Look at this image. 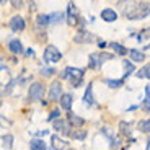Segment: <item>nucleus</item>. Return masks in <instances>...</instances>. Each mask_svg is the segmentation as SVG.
<instances>
[{
  "mask_svg": "<svg viewBox=\"0 0 150 150\" xmlns=\"http://www.w3.org/2000/svg\"><path fill=\"white\" fill-rule=\"evenodd\" d=\"M28 95H30L31 101H38V100H41L42 95H44V86H42L41 83H33V85L30 86Z\"/></svg>",
  "mask_w": 150,
  "mask_h": 150,
  "instance_id": "5",
  "label": "nucleus"
},
{
  "mask_svg": "<svg viewBox=\"0 0 150 150\" xmlns=\"http://www.w3.org/2000/svg\"><path fill=\"white\" fill-rule=\"evenodd\" d=\"M54 117H59V111H57V109H54V112H51V114H49V121H52Z\"/></svg>",
  "mask_w": 150,
  "mask_h": 150,
  "instance_id": "33",
  "label": "nucleus"
},
{
  "mask_svg": "<svg viewBox=\"0 0 150 150\" xmlns=\"http://www.w3.org/2000/svg\"><path fill=\"white\" fill-rule=\"evenodd\" d=\"M129 54H131V59L134 60V62H142V60H145V54L140 52V51L132 49V51H129Z\"/></svg>",
  "mask_w": 150,
  "mask_h": 150,
  "instance_id": "18",
  "label": "nucleus"
},
{
  "mask_svg": "<svg viewBox=\"0 0 150 150\" xmlns=\"http://www.w3.org/2000/svg\"><path fill=\"white\" fill-rule=\"evenodd\" d=\"M54 72H56L54 69H42L41 74L44 75V77H51V75H54Z\"/></svg>",
  "mask_w": 150,
  "mask_h": 150,
  "instance_id": "30",
  "label": "nucleus"
},
{
  "mask_svg": "<svg viewBox=\"0 0 150 150\" xmlns=\"http://www.w3.org/2000/svg\"><path fill=\"white\" fill-rule=\"evenodd\" d=\"M54 129H57V131H60L62 134H70V126H69V122H65V121H62V119H57V121H54Z\"/></svg>",
  "mask_w": 150,
  "mask_h": 150,
  "instance_id": "14",
  "label": "nucleus"
},
{
  "mask_svg": "<svg viewBox=\"0 0 150 150\" xmlns=\"http://www.w3.org/2000/svg\"><path fill=\"white\" fill-rule=\"evenodd\" d=\"M69 150H75V149H69Z\"/></svg>",
  "mask_w": 150,
  "mask_h": 150,
  "instance_id": "37",
  "label": "nucleus"
},
{
  "mask_svg": "<svg viewBox=\"0 0 150 150\" xmlns=\"http://www.w3.org/2000/svg\"><path fill=\"white\" fill-rule=\"evenodd\" d=\"M149 124H150L149 119H147V121H142V122H139V129H140L142 132H147V134H149V131H150V126H149Z\"/></svg>",
  "mask_w": 150,
  "mask_h": 150,
  "instance_id": "27",
  "label": "nucleus"
},
{
  "mask_svg": "<svg viewBox=\"0 0 150 150\" xmlns=\"http://www.w3.org/2000/svg\"><path fill=\"white\" fill-rule=\"evenodd\" d=\"M117 7H119V11L122 15L131 18L134 10H135V7H137V2H135V0H121L119 4H117Z\"/></svg>",
  "mask_w": 150,
  "mask_h": 150,
  "instance_id": "2",
  "label": "nucleus"
},
{
  "mask_svg": "<svg viewBox=\"0 0 150 150\" xmlns=\"http://www.w3.org/2000/svg\"><path fill=\"white\" fill-rule=\"evenodd\" d=\"M149 65H145V67L144 69H140L139 70V74H137V77H139V79H149Z\"/></svg>",
  "mask_w": 150,
  "mask_h": 150,
  "instance_id": "28",
  "label": "nucleus"
},
{
  "mask_svg": "<svg viewBox=\"0 0 150 150\" xmlns=\"http://www.w3.org/2000/svg\"><path fill=\"white\" fill-rule=\"evenodd\" d=\"M2 144H4V147L7 150H10L11 145H13V135H11V134L4 135V137H2Z\"/></svg>",
  "mask_w": 150,
  "mask_h": 150,
  "instance_id": "21",
  "label": "nucleus"
},
{
  "mask_svg": "<svg viewBox=\"0 0 150 150\" xmlns=\"http://www.w3.org/2000/svg\"><path fill=\"white\" fill-rule=\"evenodd\" d=\"M109 47L114 49V51H116V52L119 54V56H124V54H127V52H129L127 49L124 47L122 44H119V42H112V44H109Z\"/></svg>",
  "mask_w": 150,
  "mask_h": 150,
  "instance_id": "20",
  "label": "nucleus"
},
{
  "mask_svg": "<svg viewBox=\"0 0 150 150\" xmlns=\"http://www.w3.org/2000/svg\"><path fill=\"white\" fill-rule=\"evenodd\" d=\"M67 119H69V126H74V127H80L85 124V119L80 116H77L75 112L72 111H67Z\"/></svg>",
  "mask_w": 150,
  "mask_h": 150,
  "instance_id": "9",
  "label": "nucleus"
},
{
  "mask_svg": "<svg viewBox=\"0 0 150 150\" xmlns=\"http://www.w3.org/2000/svg\"><path fill=\"white\" fill-rule=\"evenodd\" d=\"M114 59V54H91L90 56V69H98L105 60Z\"/></svg>",
  "mask_w": 150,
  "mask_h": 150,
  "instance_id": "3",
  "label": "nucleus"
},
{
  "mask_svg": "<svg viewBox=\"0 0 150 150\" xmlns=\"http://www.w3.org/2000/svg\"><path fill=\"white\" fill-rule=\"evenodd\" d=\"M101 18L105 20V21H108V23H112V21L117 20V13L112 10V8H106V10L101 11Z\"/></svg>",
  "mask_w": 150,
  "mask_h": 150,
  "instance_id": "15",
  "label": "nucleus"
},
{
  "mask_svg": "<svg viewBox=\"0 0 150 150\" xmlns=\"http://www.w3.org/2000/svg\"><path fill=\"white\" fill-rule=\"evenodd\" d=\"M106 83H108L111 88H119V86H122L124 80H106Z\"/></svg>",
  "mask_w": 150,
  "mask_h": 150,
  "instance_id": "25",
  "label": "nucleus"
},
{
  "mask_svg": "<svg viewBox=\"0 0 150 150\" xmlns=\"http://www.w3.org/2000/svg\"><path fill=\"white\" fill-rule=\"evenodd\" d=\"M85 103L88 106H91L95 103V100H93V96H91V86H88L86 88V93H85Z\"/></svg>",
  "mask_w": 150,
  "mask_h": 150,
  "instance_id": "24",
  "label": "nucleus"
},
{
  "mask_svg": "<svg viewBox=\"0 0 150 150\" xmlns=\"http://www.w3.org/2000/svg\"><path fill=\"white\" fill-rule=\"evenodd\" d=\"M49 23V18L46 15H39V18H38V25H41V26H46Z\"/></svg>",
  "mask_w": 150,
  "mask_h": 150,
  "instance_id": "29",
  "label": "nucleus"
},
{
  "mask_svg": "<svg viewBox=\"0 0 150 150\" xmlns=\"http://www.w3.org/2000/svg\"><path fill=\"white\" fill-rule=\"evenodd\" d=\"M98 44H100V47H101V49H105L106 46H108V44H106V42H103V41H100V42H98Z\"/></svg>",
  "mask_w": 150,
  "mask_h": 150,
  "instance_id": "35",
  "label": "nucleus"
},
{
  "mask_svg": "<svg viewBox=\"0 0 150 150\" xmlns=\"http://www.w3.org/2000/svg\"><path fill=\"white\" fill-rule=\"evenodd\" d=\"M11 83V74L7 67H0V85L8 86Z\"/></svg>",
  "mask_w": 150,
  "mask_h": 150,
  "instance_id": "10",
  "label": "nucleus"
},
{
  "mask_svg": "<svg viewBox=\"0 0 150 150\" xmlns=\"http://www.w3.org/2000/svg\"><path fill=\"white\" fill-rule=\"evenodd\" d=\"M51 145H52V150H65L67 149V142L62 140L57 135H52L51 137Z\"/></svg>",
  "mask_w": 150,
  "mask_h": 150,
  "instance_id": "12",
  "label": "nucleus"
},
{
  "mask_svg": "<svg viewBox=\"0 0 150 150\" xmlns=\"http://www.w3.org/2000/svg\"><path fill=\"white\" fill-rule=\"evenodd\" d=\"M47 18H49V23H54V25H57V23H60L62 20H64V13L57 11V13H52V15L47 16Z\"/></svg>",
  "mask_w": 150,
  "mask_h": 150,
  "instance_id": "22",
  "label": "nucleus"
},
{
  "mask_svg": "<svg viewBox=\"0 0 150 150\" xmlns=\"http://www.w3.org/2000/svg\"><path fill=\"white\" fill-rule=\"evenodd\" d=\"M21 4H23V0H11V5H13L15 8H20Z\"/></svg>",
  "mask_w": 150,
  "mask_h": 150,
  "instance_id": "32",
  "label": "nucleus"
},
{
  "mask_svg": "<svg viewBox=\"0 0 150 150\" xmlns=\"http://www.w3.org/2000/svg\"><path fill=\"white\" fill-rule=\"evenodd\" d=\"M139 39H140V41H145V39H149V30L142 31V34L139 36Z\"/></svg>",
  "mask_w": 150,
  "mask_h": 150,
  "instance_id": "31",
  "label": "nucleus"
},
{
  "mask_svg": "<svg viewBox=\"0 0 150 150\" xmlns=\"http://www.w3.org/2000/svg\"><path fill=\"white\" fill-rule=\"evenodd\" d=\"M149 15V4H137L134 13L129 20H139V18H144V16Z\"/></svg>",
  "mask_w": 150,
  "mask_h": 150,
  "instance_id": "8",
  "label": "nucleus"
},
{
  "mask_svg": "<svg viewBox=\"0 0 150 150\" xmlns=\"http://www.w3.org/2000/svg\"><path fill=\"white\" fill-rule=\"evenodd\" d=\"M62 79H69V82L72 83V86H80L83 80V70L75 67H67L62 74Z\"/></svg>",
  "mask_w": 150,
  "mask_h": 150,
  "instance_id": "1",
  "label": "nucleus"
},
{
  "mask_svg": "<svg viewBox=\"0 0 150 150\" xmlns=\"http://www.w3.org/2000/svg\"><path fill=\"white\" fill-rule=\"evenodd\" d=\"M62 85L59 82H52L51 83V88H49V100L51 101H59L60 96H62Z\"/></svg>",
  "mask_w": 150,
  "mask_h": 150,
  "instance_id": "6",
  "label": "nucleus"
},
{
  "mask_svg": "<svg viewBox=\"0 0 150 150\" xmlns=\"http://www.w3.org/2000/svg\"><path fill=\"white\" fill-rule=\"evenodd\" d=\"M8 47H10V51H11L13 54H20V52H23V46H21V42H20L18 39H13V41H10Z\"/></svg>",
  "mask_w": 150,
  "mask_h": 150,
  "instance_id": "17",
  "label": "nucleus"
},
{
  "mask_svg": "<svg viewBox=\"0 0 150 150\" xmlns=\"http://www.w3.org/2000/svg\"><path fill=\"white\" fill-rule=\"evenodd\" d=\"M62 59V54L59 52V49L56 46H47L44 51V60L46 62H59Z\"/></svg>",
  "mask_w": 150,
  "mask_h": 150,
  "instance_id": "4",
  "label": "nucleus"
},
{
  "mask_svg": "<svg viewBox=\"0 0 150 150\" xmlns=\"http://www.w3.org/2000/svg\"><path fill=\"white\" fill-rule=\"evenodd\" d=\"M0 2H2V4H5V2H7V0H0Z\"/></svg>",
  "mask_w": 150,
  "mask_h": 150,
  "instance_id": "36",
  "label": "nucleus"
},
{
  "mask_svg": "<svg viewBox=\"0 0 150 150\" xmlns=\"http://www.w3.org/2000/svg\"><path fill=\"white\" fill-rule=\"evenodd\" d=\"M79 10H77V7H75V4H69L67 7V23L70 25V26H75L77 23H79Z\"/></svg>",
  "mask_w": 150,
  "mask_h": 150,
  "instance_id": "7",
  "label": "nucleus"
},
{
  "mask_svg": "<svg viewBox=\"0 0 150 150\" xmlns=\"http://www.w3.org/2000/svg\"><path fill=\"white\" fill-rule=\"evenodd\" d=\"M91 41H93L91 33H88V31H85V30L79 31V34L75 36V42H80V44H83V42H91Z\"/></svg>",
  "mask_w": 150,
  "mask_h": 150,
  "instance_id": "13",
  "label": "nucleus"
},
{
  "mask_svg": "<svg viewBox=\"0 0 150 150\" xmlns=\"http://www.w3.org/2000/svg\"><path fill=\"white\" fill-rule=\"evenodd\" d=\"M59 101H60V106H62L64 109H67V111H70V109H72V103H74L72 95H62Z\"/></svg>",
  "mask_w": 150,
  "mask_h": 150,
  "instance_id": "16",
  "label": "nucleus"
},
{
  "mask_svg": "<svg viewBox=\"0 0 150 150\" xmlns=\"http://www.w3.org/2000/svg\"><path fill=\"white\" fill-rule=\"evenodd\" d=\"M30 149L31 150H46V144L41 139H33L30 144Z\"/></svg>",
  "mask_w": 150,
  "mask_h": 150,
  "instance_id": "19",
  "label": "nucleus"
},
{
  "mask_svg": "<svg viewBox=\"0 0 150 150\" xmlns=\"http://www.w3.org/2000/svg\"><path fill=\"white\" fill-rule=\"evenodd\" d=\"M121 129H122V132H126V134H127V132H129L127 122H121Z\"/></svg>",
  "mask_w": 150,
  "mask_h": 150,
  "instance_id": "34",
  "label": "nucleus"
},
{
  "mask_svg": "<svg viewBox=\"0 0 150 150\" xmlns=\"http://www.w3.org/2000/svg\"><path fill=\"white\" fill-rule=\"evenodd\" d=\"M10 28L13 31H23L25 30V20H23V16H13L10 21Z\"/></svg>",
  "mask_w": 150,
  "mask_h": 150,
  "instance_id": "11",
  "label": "nucleus"
},
{
  "mask_svg": "<svg viewBox=\"0 0 150 150\" xmlns=\"http://www.w3.org/2000/svg\"><path fill=\"white\" fill-rule=\"evenodd\" d=\"M70 134H72V137H74V139L83 140V139H85V135H86V132L85 131H75V132H70Z\"/></svg>",
  "mask_w": 150,
  "mask_h": 150,
  "instance_id": "26",
  "label": "nucleus"
},
{
  "mask_svg": "<svg viewBox=\"0 0 150 150\" xmlns=\"http://www.w3.org/2000/svg\"><path fill=\"white\" fill-rule=\"evenodd\" d=\"M122 65H124V77H127V75H131L134 72V64L131 60H124Z\"/></svg>",
  "mask_w": 150,
  "mask_h": 150,
  "instance_id": "23",
  "label": "nucleus"
}]
</instances>
